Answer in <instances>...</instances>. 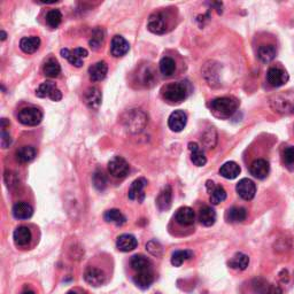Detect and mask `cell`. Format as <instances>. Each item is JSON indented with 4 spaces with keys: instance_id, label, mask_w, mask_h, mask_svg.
I'll return each instance as SVG.
<instances>
[{
    "instance_id": "cell-4",
    "label": "cell",
    "mask_w": 294,
    "mask_h": 294,
    "mask_svg": "<svg viewBox=\"0 0 294 294\" xmlns=\"http://www.w3.org/2000/svg\"><path fill=\"white\" fill-rule=\"evenodd\" d=\"M108 171L113 177L118 178H126L130 171V165L128 162L124 160L121 156H115L114 159H112L108 163Z\"/></svg>"
},
{
    "instance_id": "cell-11",
    "label": "cell",
    "mask_w": 294,
    "mask_h": 294,
    "mask_svg": "<svg viewBox=\"0 0 294 294\" xmlns=\"http://www.w3.org/2000/svg\"><path fill=\"white\" fill-rule=\"evenodd\" d=\"M187 116L183 111H175L170 114L168 118V127L171 131L175 132H180L184 128L186 127Z\"/></svg>"
},
{
    "instance_id": "cell-45",
    "label": "cell",
    "mask_w": 294,
    "mask_h": 294,
    "mask_svg": "<svg viewBox=\"0 0 294 294\" xmlns=\"http://www.w3.org/2000/svg\"><path fill=\"white\" fill-rule=\"evenodd\" d=\"M22 294H35V292H33V291H31V290H26L24 292H22Z\"/></svg>"
},
{
    "instance_id": "cell-26",
    "label": "cell",
    "mask_w": 294,
    "mask_h": 294,
    "mask_svg": "<svg viewBox=\"0 0 294 294\" xmlns=\"http://www.w3.org/2000/svg\"><path fill=\"white\" fill-rule=\"evenodd\" d=\"M40 46V38L37 36L23 37L20 42V49L27 54L35 53Z\"/></svg>"
},
{
    "instance_id": "cell-30",
    "label": "cell",
    "mask_w": 294,
    "mask_h": 294,
    "mask_svg": "<svg viewBox=\"0 0 294 294\" xmlns=\"http://www.w3.org/2000/svg\"><path fill=\"white\" fill-rule=\"evenodd\" d=\"M227 221L230 223H242L246 220L247 212L245 208L243 207H232L227 212Z\"/></svg>"
},
{
    "instance_id": "cell-29",
    "label": "cell",
    "mask_w": 294,
    "mask_h": 294,
    "mask_svg": "<svg viewBox=\"0 0 294 294\" xmlns=\"http://www.w3.org/2000/svg\"><path fill=\"white\" fill-rule=\"evenodd\" d=\"M199 221L205 227H212L216 222V212L209 206H206V207L200 209Z\"/></svg>"
},
{
    "instance_id": "cell-15",
    "label": "cell",
    "mask_w": 294,
    "mask_h": 294,
    "mask_svg": "<svg viewBox=\"0 0 294 294\" xmlns=\"http://www.w3.org/2000/svg\"><path fill=\"white\" fill-rule=\"evenodd\" d=\"M175 220L177 221L178 224L183 225V227H190V225L195 224L196 214L195 211L190 207H182L180 208L175 215Z\"/></svg>"
},
{
    "instance_id": "cell-25",
    "label": "cell",
    "mask_w": 294,
    "mask_h": 294,
    "mask_svg": "<svg viewBox=\"0 0 294 294\" xmlns=\"http://www.w3.org/2000/svg\"><path fill=\"white\" fill-rule=\"evenodd\" d=\"M31 238H33V234H31L29 228L27 227H18L13 233L14 243L17 246H27L31 242Z\"/></svg>"
},
{
    "instance_id": "cell-5",
    "label": "cell",
    "mask_w": 294,
    "mask_h": 294,
    "mask_svg": "<svg viewBox=\"0 0 294 294\" xmlns=\"http://www.w3.org/2000/svg\"><path fill=\"white\" fill-rule=\"evenodd\" d=\"M36 96L39 98H49L53 101H60L62 99V93L55 83L53 82H44L36 90Z\"/></svg>"
},
{
    "instance_id": "cell-7",
    "label": "cell",
    "mask_w": 294,
    "mask_h": 294,
    "mask_svg": "<svg viewBox=\"0 0 294 294\" xmlns=\"http://www.w3.org/2000/svg\"><path fill=\"white\" fill-rule=\"evenodd\" d=\"M61 55L64 56L65 59H67L75 67H82L83 60L89 55V52H87L85 49L82 48L75 49L74 51H70V49H62Z\"/></svg>"
},
{
    "instance_id": "cell-17",
    "label": "cell",
    "mask_w": 294,
    "mask_h": 294,
    "mask_svg": "<svg viewBox=\"0 0 294 294\" xmlns=\"http://www.w3.org/2000/svg\"><path fill=\"white\" fill-rule=\"evenodd\" d=\"M249 171L258 180H264L270 171V165H269L268 161L263 160V159H258L251 164Z\"/></svg>"
},
{
    "instance_id": "cell-42",
    "label": "cell",
    "mask_w": 294,
    "mask_h": 294,
    "mask_svg": "<svg viewBox=\"0 0 294 294\" xmlns=\"http://www.w3.org/2000/svg\"><path fill=\"white\" fill-rule=\"evenodd\" d=\"M283 161L286 167L292 168L294 165V146L287 147L283 152Z\"/></svg>"
},
{
    "instance_id": "cell-33",
    "label": "cell",
    "mask_w": 294,
    "mask_h": 294,
    "mask_svg": "<svg viewBox=\"0 0 294 294\" xmlns=\"http://www.w3.org/2000/svg\"><path fill=\"white\" fill-rule=\"evenodd\" d=\"M277 54V49L274 45H261L258 49L259 59L264 64L273 61Z\"/></svg>"
},
{
    "instance_id": "cell-14",
    "label": "cell",
    "mask_w": 294,
    "mask_h": 294,
    "mask_svg": "<svg viewBox=\"0 0 294 294\" xmlns=\"http://www.w3.org/2000/svg\"><path fill=\"white\" fill-rule=\"evenodd\" d=\"M101 100L102 96L98 87H89L84 93V101L87 107L91 109H98L101 105Z\"/></svg>"
},
{
    "instance_id": "cell-37",
    "label": "cell",
    "mask_w": 294,
    "mask_h": 294,
    "mask_svg": "<svg viewBox=\"0 0 294 294\" xmlns=\"http://www.w3.org/2000/svg\"><path fill=\"white\" fill-rule=\"evenodd\" d=\"M46 23L49 28L52 29H56L59 26H60L61 21H62V14L59 9H51V11L48 12L46 14Z\"/></svg>"
},
{
    "instance_id": "cell-23",
    "label": "cell",
    "mask_w": 294,
    "mask_h": 294,
    "mask_svg": "<svg viewBox=\"0 0 294 294\" xmlns=\"http://www.w3.org/2000/svg\"><path fill=\"white\" fill-rule=\"evenodd\" d=\"M153 281H154V274L152 270L137 273L136 276L133 277V283L142 290L148 289L153 284Z\"/></svg>"
},
{
    "instance_id": "cell-47",
    "label": "cell",
    "mask_w": 294,
    "mask_h": 294,
    "mask_svg": "<svg viewBox=\"0 0 294 294\" xmlns=\"http://www.w3.org/2000/svg\"><path fill=\"white\" fill-rule=\"evenodd\" d=\"M67 294H82V293L77 292V291H69V292H68Z\"/></svg>"
},
{
    "instance_id": "cell-38",
    "label": "cell",
    "mask_w": 294,
    "mask_h": 294,
    "mask_svg": "<svg viewBox=\"0 0 294 294\" xmlns=\"http://www.w3.org/2000/svg\"><path fill=\"white\" fill-rule=\"evenodd\" d=\"M105 39V33L104 30L101 29V28H96L95 30H93L92 33V37L91 39H90V46H91V49H98L100 46L102 45V43H104Z\"/></svg>"
},
{
    "instance_id": "cell-41",
    "label": "cell",
    "mask_w": 294,
    "mask_h": 294,
    "mask_svg": "<svg viewBox=\"0 0 294 294\" xmlns=\"http://www.w3.org/2000/svg\"><path fill=\"white\" fill-rule=\"evenodd\" d=\"M146 249L154 256H161L163 253V248H162L161 244L156 240H151L146 244Z\"/></svg>"
},
{
    "instance_id": "cell-34",
    "label": "cell",
    "mask_w": 294,
    "mask_h": 294,
    "mask_svg": "<svg viewBox=\"0 0 294 294\" xmlns=\"http://www.w3.org/2000/svg\"><path fill=\"white\" fill-rule=\"evenodd\" d=\"M43 71H44V74H45V76L55 78V77H58L61 73V65L58 61L55 60V59L51 58V59H49L45 64H44Z\"/></svg>"
},
{
    "instance_id": "cell-32",
    "label": "cell",
    "mask_w": 294,
    "mask_h": 294,
    "mask_svg": "<svg viewBox=\"0 0 294 294\" xmlns=\"http://www.w3.org/2000/svg\"><path fill=\"white\" fill-rule=\"evenodd\" d=\"M104 218L106 222L117 225V227H122L127 222L126 216L118 209H109L104 214Z\"/></svg>"
},
{
    "instance_id": "cell-10",
    "label": "cell",
    "mask_w": 294,
    "mask_h": 294,
    "mask_svg": "<svg viewBox=\"0 0 294 294\" xmlns=\"http://www.w3.org/2000/svg\"><path fill=\"white\" fill-rule=\"evenodd\" d=\"M267 81L271 86L279 87L287 83V81H289V75L286 74L285 70L280 69V68L273 67L268 70Z\"/></svg>"
},
{
    "instance_id": "cell-12",
    "label": "cell",
    "mask_w": 294,
    "mask_h": 294,
    "mask_svg": "<svg viewBox=\"0 0 294 294\" xmlns=\"http://www.w3.org/2000/svg\"><path fill=\"white\" fill-rule=\"evenodd\" d=\"M130 49V44L128 40L122 36H115L112 39L111 45V52L112 55L115 58H120V56L126 55Z\"/></svg>"
},
{
    "instance_id": "cell-35",
    "label": "cell",
    "mask_w": 294,
    "mask_h": 294,
    "mask_svg": "<svg viewBox=\"0 0 294 294\" xmlns=\"http://www.w3.org/2000/svg\"><path fill=\"white\" fill-rule=\"evenodd\" d=\"M159 67H160V71L163 76H171L176 70V62L173 58L170 56H163L161 59L160 64H159Z\"/></svg>"
},
{
    "instance_id": "cell-9",
    "label": "cell",
    "mask_w": 294,
    "mask_h": 294,
    "mask_svg": "<svg viewBox=\"0 0 294 294\" xmlns=\"http://www.w3.org/2000/svg\"><path fill=\"white\" fill-rule=\"evenodd\" d=\"M237 193L244 200H252L255 196L256 185L254 182L248 178H243L240 180L236 186Z\"/></svg>"
},
{
    "instance_id": "cell-39",
    "label": "cell",
    "mask_w": 294,
    "mask_h": 294,
    "mask_svg": "<svg viewBox=\"0 0 294 294\" xmlns=\"http://www.w3.org/2000/svg\"><path fill=\"white\" fill-rule=\"evenodd\" d=\"M209 195H211L209 200H211L212 205H220L221 202H223L224 200L227 199V192H225L223 186L221 185L215 186V189L212 190Z\"/></svg>"
},
{
    "instance_id": "cell-6",
    "label": "cell",
    "mask_w": 294,
    "mask_h": 294,
    "mask_svg": "<svg viewBox=\"0 0 294 294\" xmlns=\"http://www.w3.org/2000/svg\"><path fill=\"white\" fill-rule=\"evenodd\" d=\"M84 279L91 286L99 287L106 283V275L101 269L96 267H89L84 271Z\"/></svg>"
},
{
    "instance_id": "cell-16",
    "label": "cell",
    "mask_w": 294,
    "mask_h": 294,
    "mask_svg": "<svg viewBox=\"0 0 294 294\" xmlns=\"http://www.w3.org/2000/svg\"><path fill=\"white\" fill-rule=\"evenodd\" d=\"M108 73V65L105 61H98L89 68V76L92 82H100L105 80Z\"/></svg>"
},
{
    "instance_id": "cell-44",
    "label": "cell",
    "mask_w": 294,
    "mask_h": 294,
    "mask_svg": "<svg viewBox=\"0 0 294 294\" xmlns=\"http://www.w3.org/2000/svg\"><path fill=\"white\" fill-rule=\"evenodd\" d=\"M215 186H216V184L212 182V180H207V182H206V187H207L208 193H211L212 191L215 189Z\"/></svg>"
},
{
    "instance_id": "cell-24",
    "label": "cell",
    "mask_w": 294,
    "mask_h": 294,
    "mask_svg": "<svg viewBox=\"0 0 294 294\" xmlns=\"http://www.w3.org/2000/svg\"><path fill=\"white\" fill-rule=\"evenodd\" d=\"M33 215V208L27 202H17L13 207V216L17 220H28Z\"/></svg>"
},
{
    "instance_id": "cell-43",
    "label": "cell",
    "mask_w": 294,
    "mask_h": 294,
    "mask_svg": "<svg viewBox=\"0 0 294 294\" xmlns=\"http://www.w3.org/2000/svg\"><path fill=\"white\" fill-rule=\"evenodd\" d=\"M1 146L2 148H7V147L12 144L11 134H9L6 129H1Z\"/></svg>"
},
{
    "instance_id": "cell-8",
    "label": "cell",
    "mask_w": 294,
    "mask_h": 294,
    "mask_svg": "<svg viewBox=\"0 0 294 294\" xmlns=\"http://www.w3.org/2000/svg\"><path fill=\"white\" fill-rule=\"evenodd\" d=\"M147 28L148 30L156 35H162L167 30V21H165L164 15L158 12V13L152 14L147 22Z\"/></svg>"
},
{
    "instance_id": "cell-13",
    "label": "cell",
    "mask_w": 294,
    "mask_h": 294,
    "mask_svg": "<svg viewBox=\"0 0 294 294\" xmlns=\"http://www.w3.org/2000/svg\"><path fill=\"white\" fill-rule=\"evenodd\" d=\"M147 186V180L145 178L140 177L138 180H133V183L131 184L130 190H129V196L130 200H137V201L142 202L144 199H145V193H144V190Z\"/></svg>"
},
{
    "instance_id": "cell-36",
    "label": "cell",
    "mask_w": 294,
    "mask_h": 294,
    "mask_svg": "<svg viewBox=\"0 0 294 294\" xmlns=\"http://www.w3.org/2000/svg\"><path fill=\"white\" fill-rule=\"evenodd\" d=\"M193 258V252L185 249V251H176L174 252L173 256H171V263L175 267H180L184 262Z\"/></svg>"
},
{
    "instance_id": "cell-2",
    "label": "cell",
    "mask_w": 294,
    "mask_h": 294,
    "mask_svg": "<svg viewBox=\"0 0 294 294\" xmlns=\"http://www.w3.org/2000/svg\"><path fill=\"white\" fill-rule=\"evenodd\" d=\"M239 107L238 99L234 97H221L209 104L212 114L217 118H230Z\"/></svg>"
},
{
    "instance_id": "cell-21",
    "label": "cell",
    "mask_w": 294,
    "mask_h": 294,
    "mask_svg": "<svg viewBox=\"0 0 294 294\" xmlns=\"http://www.w3.org/2000/svg\"><path fill=\"white\" fill-rule=\"evenodd\" d=\"M253 289L259 294H281V291L278 286L271 285L264 279H255L253 281Z\"/></svg>"
},
{
    "instance_id": "cell-18",
    "label": "cell",
    "mask_w": 294,
    "mask_h": 294,
    "mask_svg": "<svg viewBox=\"0 0 294 294\" xmlns=\"http://www.w3.org/2000/svg\"><path fill=\"white\" fill-rule=\"evenodd\" d=\"M171 202H173V189L170 185H167L159 193L156 198V206L161 212H165L171 207Z\"/></svg>"
},
{
    "instance_id": "cell-27",
    "label": "cell",
    "mask_w": 294,
    "mask_h": 294,
    "mask_svg": "<svg viewBox=\"0 0 294 294\" xmlns=\"http://www.w3.org/2000/svg\"><path fill=\"white\" fill-rule=\"evenodd\" d=\"M36 155H37V151L35 147L33 146H22L17 149L16 153H15L16 160L20 162V163H28V162H31L36 158Z\"/></svg>"
},
{
    "instance_id": "cell-22",
    "label": "cell",
    "mask_w": 294,
    "mask_h": 294,
    "mask_svg": "<svg viewBox=\"0 0 294 294\" xmlns=\"http://www.w3.org/2000/svg\"><path fill=\"white\" fill-rule=\"evenodd\" d=\"M189 149L191 151V161L196 167H202L207 163V158H206L205 152L200 148L196 143H190Z\"/></svg>"
},
{
    "instance_id": "cell-40",
    "label": "cell",
    "mask_w": 294,
    "mask_h": 294,
    "mask_svg": "<svg viewBox=\"0 0 294 294\" xmlns=\"http://www.w3.org/2000/svg\"><path fill=\"white\" fill-rule=\"evenodd\" d=\"M93 185L99 191L105 190V187L107 186V178L101 170H97L93 175Z\"/></svg>"
},
{
    "instance_id": "cell-1",
    "label": "cell",
    "mask_w": 294,
    "mask_h": 294,
    "mask_svg": "<svg viewBox=\"0 0 294 294\" xmlns=\"http://www.w3.org/2000/svg\"><path fill=\"white\" fill-rule=\"evenodd\" d=\"M191 90V84L187 81H182L164 85L161 90V95L169 104H180L190 96Z\"/></svg>"
},
{
    "instance_id": "cell-28",
    "label": "cell",
    "mask_w": 294,
    "mask_h": 294,
    "mask_svg": "<svg viewBox=\"0 0 294 294\" xmlns=\"http://www.w3.org/2000/svg\"><path fill=\"white\" fill-rule=\"evenodd\" d=\"M220 174L222 177L227 178V180H234V178L238 177L240 174L239 164L233 161L225 162L220 169Z\"/></svg>"
},
{
    "instance_id": "cell-46",
    "label": "cell",
    "mask_w": 294,
    "mask_h": 294,
    "mask_svg": "<svg viewBox=\"0 0 294 294\" xmlns=\"http://www.w3.org/2000/svg\"><path fill=\"white\" fill-rule=\"evenodd\" d=\"M1 33V40H5L6 39V36H7V35H6L5 31H1V33Z\"/></svg>"
},
{
    "instance_id": "cell-3",
    "label": "cell",
    "mask_w": 294,
    "mask_h": 294,
    "mask_svg": "<svg viewBox=\"0 0 294 294\" xmlns=\"http://www.w3.org/2000/svg\"><path fill=\"white\" fill-rule=\"evenodd\" d=\"M17 120L23 126L36 127L43 120V113L36 107H24L18 112Z\"/></svg>"
},
{
    "instance_id": "cell-20",
    "label": "cell",
    "mask_w": 294,
    "mask_h": 294,
    "mask_svg": "<svg viewBox=\"0 0 294 294\" xmlns=\"http://www.w3.org/2000/svg\"><path fill=\"white\" fill-rule=\"evenodd\" d=\"M130 264L131 268H132L134 271H137V273L152 270V265H153L151 260L142 254H137L132 256L130 260Z\"/></svg>"
},
{
    "instance_id": "cell-31",
    "label": "cell",
    "mask_w": 294,
    "mask_h": 294,
    "mask_svg": "<svg viewBox=\"0 0 294 294\" xmlns=\"http://www.w3.org/2000/svg\"><path fill=\"white\" fill-rule=\"evenodd\" d=\"M249 264L248 255L244 253H236L229 261V267L236 270H245Z\"/></svg>"
},
{
    "instance_id": "cell-19",
    "label": "cell",
    "mask_w": 294,
    "mask_h": 294,
    "mask_svg": "<svg viewBox=\"0 0 294 294\" xmlns=\"http://www.w3.org/2000/svg\"><path fill=\"white\" fill-rule=\"evenodd\" d=\"M137 245H138V242H137L136 237L132 236V234H121L116 240V247L118 251L121 252H131L136 248Z\"/></svg>"
}]
</instances>
